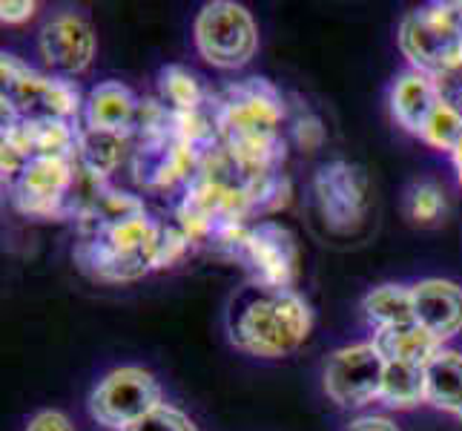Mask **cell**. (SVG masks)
<instances>
[{"instance_id": "8fae6325", "label": "cell", "mask_w": 462, "mask_h": 431, "mask_svg": "<svg viewBox=\"0 0 462 431\" xmlns=\"http://www.w3.org/2000/svg\"><path fill=\"white\" fill-rule=\"evenodd\" d=\"M95 52V38L87 21L78 14H58L41 32V55L60 72H81L89 67Z\"/></svg>"}, {"instance_id": "d4e9b609", "label": "cell", "mask_w": 462, "mask_h": 431, "mask_svg": "<svg viewBox=\"0 0 462 431\" xmlns=\"http://www.w3.org/2000/svg\"><path fill=\"white\" fill-rule=\"evenodd\" d=\"M26 431H72V426L60 411H41L38 417H32Z\"/></svg>"}, {"instance_id": "7c38bea8", "label": "cell", "mask_w": 462, "mask_h": 431, "mask_svg": "<svg viewBox=\"0 0 462 431\" xmlns=\"http://www.w3.org/2000/svg\"><path fill=\"white\" fill-rule=\"evenodd\" d=\"M439 101H442V95L437 89V81L431 75L417 72V70L405 72L400 81L393 84V92H391L393 116L411 133H422L425 121L431 118Z\"/></svg>"}, {"instance_id": "d6986e66", "label": "cell", "mask_w": 462, "mask_h": 431, "mask_svg": "<svg viewBox=\"0 0 462 431\" xmlns=\"http://www.w3.org/2000/svg\"><path fill=\"white\" fill-rule=\"evenodd\" d=\"M420 136L428 144H434V147L454 153L462 144V109L448 104V101H439L437 109L431 113V118L425 121Z\"/></svg>"}, {"instance_id": "cb8c5ba5", "label": "cell", "mask_w": 462, "mask_h": 431, "mask_svg": "<svg viewBox=\"0 0 462 431\" xmlns=\"http://www.w3.org/2000/svg\"><path fill=\"white\" fill-rule=\"evenodd\" d=\"M296 138H299V144L305 150H316L319 144H322V138H325V130H322V124H319L316 118H301L299 124H296Z\"/></svg>"}, {"instance_id": "5b68a950", "label": "cell", "mask_w": 462, "mask_h": 431, "mask_svg": "<svg viewBox=\"0 0 462 431\" xmlns=\"http://www.w3.org/2000/svg\"><path fill=\"white\" fill-rule=\"evenodd\" d=\"M4 109L18 121L67 118L78 113V89L58 78L35 75L12 55L4 58Z\"/></svg>"}, {"instance_id": "277c9868", "label": "cell", "mask_w": 462, "mask_h": 431, "mask_svg": "<svg viewBox=\"0 0 462 431\" xmlns=\"http://www.w3.org/2000/svg\"><path fill=\"white\" fill-rule=\"evenodd\" d=\"M196 43L199 52L221 70L242 67L253 58L259 46L256 23L250 12L238 4H210L204 6L196 21Z\"/></svg>"}, {"instance_id": "44dd1931", "label": "cell", "mask_w": 462, "mask_h": 431, "mask_svg": "<svg viewBox=\"0 0 462 431\" xmlns=\"http://www.w3.org/2000/svg\"><path fill=\"white\" fill-rule=\"evenodd\" d=\"M445 207V199H442V190L431 182H422L411 190L408 196V216L413 221H420V225H431V221L439 219Z\"/></svg>"}, {"instance_id": "f1b7e54d", "label": "cell", "mask_w": 462, "mask_h": 431, "mask_svg": "<svg viewBox=\"0 0 462 431\" xmlns=\"http://www.w3.org/2000/svg\"><path fill=\"white\" fill-rule=\"evenodd\" d=\"M457 417H459V420H462V408H459V414H457Z\"/></svg>"}, {"instance_id": "83f0119b", "label": "cell", "mask_w": 462, "mask_h": 431, "mask_svg": "<svg viewBox=\"0 0 462 431\" xmlns=\"http://www.w3.org/2000/svg\"><path fill=\"white\" fill-rule=\"evenodd\" d=\"M454 162H457V170H459V182H462V144L454 150Z\"/></svg>"}, {"instance_id": "ba28073f", "label": "cell", "mask_w": 462, "mask_h": 431, "mask_svg": "<svg viewBox=\"0 0 462 431\" xmlns=\"http://www.w3.org/2000/svg\"><path fill=\"white\" fill-rule=\"evenodd\" d=\"M242 257L259 274L262 287L288 291L291 279L296 276L299 257H296L293 236L284 228L273 225V221H264V225L247 230L245 245H242Z\"/></svg>"}, {"instance_id": "7402d4cb", "label": "cell", "mask_w": 462, "mask_h": 431, "mask_svg": "<svg viewBox=\"0 0 462 431\" xmlns=\"http://www.w3.org/2000/svg\"><path fill=\"white\" fill-rule=\"evenodd\" d=\"M126 431H196V428H193V423H189L179 408L158 406L152 414H147L144 420H138L135 426H130Z\"/></svg>"}, {"instance_id": "603a6c76", "label": "cell", "mask_w": 462, "mask_h": 431, "mask_svg": "<svg viewBox=\"0 0 462 431\" xmlns=\"http://www.w3.org/2000/svg\"><path fill=\"white\" fill-rule=\"evenodd\" d=\"M189 248V236L181 228H167L162 230V239H158V250L152 267H167L172 262H179L184 257V250Z\"/></svg>"}, {"instance_id": "6da1fadb", "label": "cell", "mask_w": 462, "mask_h": 431, "mask_svg": "<svg viewBox=\"0 0 462 431\" xmlns=\"http://www.w3.org/2000/svg\"><path fill=\"white\" fill-rule=\"evenodd\" d=\"M310 311L293 291L262 287L236 319V340L256 357H282L305 342Z\"/></svg>"}, {"instance_id": "30bf717a", "label": "cell", "mask_w": 462, "mask_h": 431, "mask_svg": "<svg viewBox=\"0 0 462 431\" xmlns=\"http://www.w3.org/2000/svg\"><path fill=\"white\" fill-rule=\"evenodd\" d=\"M413 291V319L434 340H448L462 331V287L445 279H425Z\"/></svg>"}, {"instance_id": "ffe728a7", "label": "cell", "mask_w": 462, "mask_h": 431, "mask_svg": "<svg viewBox=\"0 0 462 431\" xmlns=\"http://www.w3.org/2000/svg\"><path fill=\"white\" fill-rule=\"evenodd\" d=\"M162 98L172 104V113H193L201 104V84L184 67H167L162 72Z\"/></svg>"}, {"instance_id": "9c48e42d", "label": "cell", "mask_w": 462, "mask_h": 431, "mask_svg": "<svg viewBox=\"0 0 462 431\" xmlns=\"http://www.w3.org/2000/svg\"><path fill=\"white\" fill-rule=\"evenodd\" d=\"M316 201L319 211H322L325 221L337 228H347L354 221L362 219L365 213V179L356 167H350L345 162L328 164L319 170L316 175Z\"/></svg>"}, {"instance_id": "8992f818", "label": "cell", "mask_w": 462, "mask_h": 431, "mask_svg": "<svg viewBox=\"0 0 462 431\" xmlns=\"http://www.w3.org/2000/svg\"><path fill=\"white\" fill-rule=\"evenodd\" d=\"M385 365L388 360L382 357L376 342H359L342 348L330 357L325 369V391L333 403H339L345 408L379 400Z\"/></svg>"}, {"instance_id": "2e32d148", "label": "cell", "mask_w": 462, "mask_h": 431, "mask_svg": "<svg viewBox=\"0 0 462 431\" xmlns=\"http://www.w3.org/2000/svg\"><path fill=\"white\" fill-rule=\"evenodd\" d=\"M365 314L376 325V331L382 328H396V325H408L417 323L413 319V291L402 285H382L376 291H371L365 296Z\"/></svg>"}, {"instance_id": "7a4b0ae2", "label": "cell", "mask_w": 462, "mask_h": 431, "mask_svg": "<svg viewBox=\"0 0 462 431\" xmlns=\"http://www.w3.org/2000/svg\"><path fill=\"white\" fill-rule=\"evenodd\" d=\"M462 6H425L411 12L400 29V46L417 72L442 75L462 63Z\"/></svg>"}, {"instance_id": "484cf974", "label": "cell", "mask_w": 462, "mask_h": 431, "mask_svg": "<svg viewBox=\"0 0 462 431\" xmlns=\"http://www.w3.org/2000/svg\"><path fill=\"white\" fill-rule=\"evenodd\" d=\"M0 12H4V21L6 23H21V21H29L32 14H35V4H4L0 6Z\"/></svg>"}, {"instance_id": "52a82bcc", "label": "cell", "mask_w": 462, "mask_h": 431, "mask_svg": "<svg viewBox=\"0 0 462 431\" xmlns=\"http://www.w3.org/2000/svg\"><path fill=\"white\" fill-rule=\"evenodd\" d=\"M72 184V155H38L14 184V201L23 213L55 216Z\"/></svg>"}, {"instance_id": "ac0fdd59", "label": "cell", "mask_w": 462, "mask_h": 431, "mask_svg": "<svg viewBox=\"0 0 462 431\" xmlns=\"http://www.w3.org/2000/svg\"><path fill=\"white\" fill-rule=\"evenodd\" d=\"M379 400L388 406L408 408L413 403L425 400V369L413 362H391L385 365V377H382Z\"/></svg>"}, {"instance_id": "3957f363", "label": "cell", "mask_w": 462, "mask_h": 431, "mask_svg": "<svg viewBox=\"0 0 462 431\" xmlns=\"http://www.w3.org/2000/svg\"><path fill=\"white\" fill-rule=\"evenodd\" d=\"M162 403V389L144 369H116L106 374L89 397L92 417L106 428L126 431L138 420H144Z\"/></svg>"}, {"instance_id": "5bb4252c", "label": "cell", "mask_w": 462, "mask_h": 431, "mask_svg": "<svg viewBox=\"0 0 462 431\" xmlns=\"http://www.w3.org/2000/svg\"><path fill=\"white\" fill-rule=\"evenodd\" d=\"M422 369H425V403L459 414V408H462V354L439 348Z\"/></svg>"}, {"instance_id": "9a60e30c", "label": "cell", "mask_w": 462, "mask_h": 431, "mask_svg": "<svg viewBox=\"0 0 462 431\" xmlns=\"http://www.w3.org/2000/svg\"><path fill=\"white\" fill-rule=\"evenodd\" d=\"M376 348L382 351V357L391 362H413L425 365L439 351V340H434L422 325L408 323L396 328H382L374 337Z\"/></svg>"}, {"instance_id": "e0dca14e", "label": "cell", "mask_w": 462, "mask_h": 431, "mask_svg": "<svg viewBox=\"0 0 462 431\" xmlns=\"http://www.w3.org/2000/svg\"><path fill=\"white\" fill-rule=\"evenodd\" d=\"M75 158H78V164L84 167V173H89V179L98 182V179H104V175H109L121 164L124 138L113 136V133L87 130L81 138H78Z\"/></svg>"}, {"instance_id": "4fadbf2b", "label": "cell", "mask_w": 462, "mask_h": 431, "mask_svg": "<svg viewBox=\"0 0 462 431\" xmlns=\"http://www.w3.org/2000/svg\"><path fill=\"white\" fill-rule=\"evenodd\" d=\"M135 118H138V104L126 87L109 81V84H101L92 89L89 101H87L89 130L121 136L130 130V126H135Z\"/></svg>"}, {"instance_id": "4316f807", "label": "cell", "mask_w": 462, "mask_h": 431, "mask_svg": "<svg viewBox=\"0 0 462 431\" xmlns=\"http://www.w3.org/2000/svg\"><path fill=\"white\" fill-rule=\"evenodd\" d=\"M347 431H400V428L385 417H362L356 423H350Z\"/></svg>"}]
</instances>
